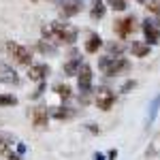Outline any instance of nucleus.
Masks as SVG:
<instances>
[{"label":"nucleus","mask_w":160,"mask_h":160,"mask_svg":"<svg viewBox=\"0 0 160 160\" xmlns=\"http://www.w3.org/2000/svg\"><path fill=\"white\" fill-rule=\"evenodd\" d=\"M45 41H51L53 45H73L77 41V28L62 22H51L41 28Z\"/></svg>","instance_id":"nucleus-1"},{"label":"nucleus","mask_w":160,"mask_h":160,"mask_svg":"<svg viewBox=\"0 0 160 160\" xmlns=\"http://www.w3.org/2000/svg\"><path fill=\"white\" fill-rule=\"evenodd\" d=\"M2 51H4V56L11 62H15V64H22V66H30V64H32V51L28 49L26 45H19V43H15V41H4Z\"/></svg>","instance_id":"nucleus-2"},{"label":"nucleus","mask_w":160,"mask_h":160,"mask_svg":"<svg viewBox=\"0 0 160 160\" xmlns=\"http://www.w3.org/2000/svg\"><path fill=\"white\" fill-rule=\"evenodd\" d=\"M128 60L126 58H122V56H102L98 60V68L102 71V73L107 75V77H115V75L120 73H126L128 71Z\"/></svg>","instance_id":"nucleus-3"},{"label":"nucleus","mask_w":160,"mask_h":160,"mask_svg":"<svg viewBox=\"0 0 160 160\" xmlns=\"http://www.w3.org/2000/svg\"><path fill=\"white\" fill-rule=\"evenodd\" d=\"M141 30H143L145 43H149L152 47L160 43V19L158 17H145L143 24H141Z\"/></svg>","instance_id":"nucleus-4"},{"label":"nucleus","mask_w":160,"mask_h":160,"mask_svg":"<svg viewBox=\"0 0 160 160\" xmlns=\"http://www.w3.org/2000/svg\"><path fill=\"white\" fill-rule=\"evenodd\" d=\"M77 83H79V90H81V100L88 102L90 92H92V66L90 64H81L79 75H77Z\"/></svg>","instance_id":"nucleus-5"},{"label":"nucleus","mask_w":160,"mask_h":160,"mask_svg":"<svg viewBox=\"0 0 160 160\" xmlns=\"http://www.w3.org/2000/svg\"><path fill=\"white\" fill-rule=\"evenodd\" d=\"M81 9H83V0H58V13L64 19L79 15Z\"/></svg>","instance_id":"nucleus-6"},{"label":"nucleus","mask_w":160,"mask_h":160,"mask_svg":"<svg viewBox=\"0 0 160 160\" xmlns=\"http://www.w3.org/2000/svg\"><path fill=\"white\" fill-rule=\"evenodd\" d=\"M135 30H137V17L135 15H128V17H122V19L115 22V34L120 38H128Z\"/></svg>","instance_id":"nucleus-7"},{"label":"nucleus","mask_w":160,"mask_h":160,"mask_svg":"<svg viewBox=\"0 0 160 160\" xmlns=\"http://www.w3.org/2000/svg\"><path fill=\"white\" fill-rule=\"evenodd\" d=\"M94 102H96V107L100 111H109L113 105H115V92L113 90H107V88H102L96 92V96H94Z\"/></svg>","instance_id":"nucleus-8"},{"label":"nucleus","mask_w":160,"mask_h":160,"mask_svg":"<svg viewBox=\"0 0 160 160\" xmlns=\"http://www.w3.org/2000/svg\"><path fill=\"white\" fill-rule=\"evenodd\" d=\"M30 118H32V126H34L37 130H45V128H47V122H49L47 107H34Z\"/></svg>","instance_id":"nucleus-9"},{"label":"nucleus","mask_w":160,"mask_h":160,"mask_svg":"<svg viewBox=\"0 0 160 160\" xmlns=\"http://www.w3.org/2000/svg\"><path fill=\"white\" fill-rule=\"evenodd\" d=\"M0 81L7 86H19V77L9 64H0Z\"/></svg>","instance_id":"nucleus-10"},{"label":"nucleus","mask_w":160,"mask_h":160,"mask_svg":"<svg viewBox=\"0 0 160 160\" xmlns=\"http://www.w3.org/2000/svg\"><path fill=\"white\" fill-rule=\"evenodd\" d=\"M49 75V66L47 64H30L28 66V77L32 81H43Z\"/></svg>","instance_id":"nucleus-11"},{"label":"nucleus","mask_w":160,"mask_h":160,"mask_svg":"<svg viewBox=\"0 0 160 160\" xmlns=\"http://www.w3.org/2000/svg\"><path fill=\"white\" fill-rule=\"evenodd\" d=\"M149 51H152V45L145 41H132V45H130V53L135 58H145L149 56Z\"/></svg>","instance_id":"nucleus-12"},{"label":"nucleus","mask_w":160,"mask_h":160,"mask_svg":"<svg viewBox=\"0 0 160 160\" xmlns=\"http://www.w3.org/2000/svg\"><path fill=\"white\" fill-rule=\"evenodd\" d=\"M105 13H107V7H105V2H102V0H92L90 17L96 22V19H102V17H105Z\"/></svg>","instance_id":"nucleus-13"},{"label":"nucleus","mask_w":160,"mask_h":160,"mask_svg":"<svg viewBox=\"0 0 160 160\" xmlns=\"http://www.w3.org/2000/svg\"><path fill=\"white\" fill-rule=\"evenodd\" d=\"M81 58H73V60H68L66 64H64V75H68V77H77L79 75V68H81Z\"/></svg>","instance_id":"nucleus-14"},{"label":"nucleus","mask_w":160,"mask_h":160,"mask_svg":"<svg viewBox=\"0 0 160 160\" xmlns=\"http://www.w3.org/2000/svg\"><path fill=\"white\" fill-rule=\"evenodd\" d=\"M100 47H102V38L98 34H90V38L86 41V51L88 53H98Z\"/></svg>","instance_id":"nucleus-15"},{"label":"nucleus","mask_w":160,"mask_h":160,"mask_svg":"<svg viewBox=\"0 0 160 160\" xmlns=\"http://www.w3.org/2000/svg\"><path fill=\"white\" fill-rule=\"evenodd\" d=\"M51 118H56V120H71L75 115V111L71 107H56V109L49 113Z\"/></svg>","instance_id":"nucleus-16"},{"label":"nucleus","mask_w":160,"mask_h":160,"mask_svg":"<svg viewBox=\"0 0 160 160\" xmlns=\"http://www.w3.org/2000/svg\"><path fill=\"white\" fill-rule=\"evenodd\" d=\"M13 145H15L13 135H11V132H2V130H0V154L7 152V149H11Z\"/></svg>","instance_id":"nucleus-17"},{"label":"nucleus","mask_w":160,"mask_h":160,"mask_svg":"<svg viewBox=\"0 0 160 160\" xmlns=\"http://www.w3.org/2000/svg\"><path fill=\"white\" fill-rule=\"evenodd\" d=\"M53 92L60 96L62 100H68L71 96H73V90H71V86H64V83H56L53 86Z\"/></svg>","instance_id":"nucleus-18"},{"label":"nucleus","mask_w":160,"mask_h":160,"mask_svg":"<svg viewBox=\"0 0 160 160\" xmlns=\"http://www.w3.org/2000/svg\"><path fill=\"white\" fill-rule=\"evenodd\" d=\"M17 98L13 94H0V107H15Z\"/></svg>","instance_id":"nucleus-19"},{"label":"nucleus","mask_w":160,"mask_h":160,"mask_svg":"<svg viewBox=\"0 0 160 160\" xmlns=\"http://www.w3.org/2000/svg\"><path fill=\"white\" fill-rule=\"evenodd\" d=\"M37 47H38V51H43V53H56V51H58V49H56V45H53L51 41H47V43H45V41H41Z\"/></svg>","instance_id":"nucleus-20"},{"label":"nucleus","mask_w":160,"mask_h":160,"mask_svg":"<svg viewBox=\"0 0 160 160\" xmlns=\"http://www.w3.org/2000/svg\"><path fill=\"white\" fill-rule=\"evenodd\" d=\"M148 11L154 15V17H158L160 19V0H149L148 2Z\"/></svg>","instance_id":"nucleus-21"},{"label":"nucleus","mask_w":160,"mask_h":160,"mask_svg":"<svg viewBox=\"0 0 160 160\" xmlns=\"http://www.w3.org/2000/svg\"><path fill=\"white\" fill-rule=\"evenodd\" d=\"M107 4H109L113 11H126V0H107Z\"/></svg>","instance_id":"nucleus-22"},{"label":"nucleus","mask_w":160,"mask_h":160,"mask_svg":"<svg viewBox=\"0 0 160 160\" xmlns=\"http://www.w3.org/2000/svg\"><path fill=\"white\" fill-rule=\"evenodd\" d=\"M107 49H109V56H122V51H124V45L122 43H107Z\"/></svg>","instance_id":"nucleus-23"},{"label":"nucleus","mask_w":160,"mask_h":160,"mask_svg":"<svg viewBox=\"0 0 160 160\" xmlns=\"http://www.w3.org/2000/svg\"><path fill=\"white\" fill-rule=\"evenodd\" d=\"M135 88H137V81H135V79H128V81H126V83L120 88V92L128 94V92H130V90H135Z\"/></svg>","instance_id":"nucleus-24"},{"label":"nucleus","mask_w":160,"mask_h":160,"mask_svg":"<svg viewBox=\"0 0 160 160\" xmlns=\"http://www.w3.org/2000/svg\"><path fill=\"white\" fill-rule=\"evenodd\" d=\"M158 105H160V96L154 100V105H152V113H149V122H154V118H156V113H158Z\"/></svg>","instance_id":"nucleus-25"},{"label":"nucleus","mask_w":160,"mask_h":160,"mask_svg":"<svg viewBox=\"0 0 160 160\" xmlns=\"http://www.w3.org/2000/svg\"><path fill=\"white\" fill-rule=\"evenodd\" d=\"M2 156H4L7 160H22V156H19V154H15V152H11V149L2 152Z\"/></svg>","instance_id":"nucleus-26"},{"label":"nucleus","mask_w":160,"mask_h":160,"mask_svg":"<svg viewBox=\"0 0 160 160\" xmlns=\"http://www.w3.org/2000/svg\"><path fill=\"white\" fill-rule=\"evenodd\" d=\"M43 90H45V83H43V81H41V86L37 88V92H34V94H32V98H38V96H41V94H43Z\"/></svg>","instance_id":"nucleus-27"},{"label":"nucleus","mask_w":160,"mask_h":160,"mask_svg":"<svg viewBox=\"0 0 160 160\" xmlns=\"http://www.w3.org/2000/svg\"><path fill=\"white\" fill-rule=\"evenodd\" d=\"M107 158H109V160H115V158H118V149H109Z\"/></svg>","instance_id":"nucleus-28"},{"label":"nucleus","mask_w":160,"mask_h":160,"mask_svg":"<svg viewBox=\"0 0 160 160\" xmlns=\"http://www.w3.org/2000/svg\"><path fill=\"white\" fill-rule=\"evenodd\" d=\"M94 160H105V154H100V152H96V154H94Z\"/></svg>","instance_id":"nucleus-29"},{"label":"nucleus","mask_w":160,"mask_h":160,"mask_svg":"<svg viewBox=\"0 0 160 160\" xmlns=\"http://www.w3.org/2000/svg\"><path fill=\"white\" fill-rule=\"evenodd\" d=\"M137 2H143V0H137Z\"/></svg>","instance_id":"nucleus-30"}]
</instances>
